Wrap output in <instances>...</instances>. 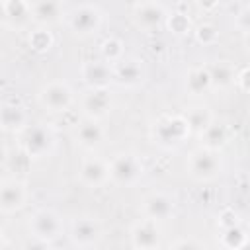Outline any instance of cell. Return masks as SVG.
<instances>
[{
  "label": "cell",
  "mask_w": 250,
  "mask_h": 250,
  "mask_svg": "<svg viewBox=\"0 0 250 250\" xmlns=\"http://www.w3.org/2000/svg\"><path fill=\"white\" fill-rule=\"evenodd\" d=\"M152 145L162 150H178L189 137V125L184 113H164L156 117L148 129Z\"/></svg>",
  "instance_id": "obj_1"
},
{
  "label": "cell",
  "mask_w": 250,
  "mask_h": 250,
  "mask_svg": "<svg viewBox=\"0 0 250 250\" xmlns=\"http://www.w3.org/2000/svg\"><path fill=\"white\" fill-rule=\"evenodd\" d=\"M20 152L27 160H43L53 154L57 146V133L49 123H29L18 133Z\"/></svg>",
  "instance_id": "obj_2"
},
{
  "label": "cell",
  "mask_w": 250,
  "mask_h": 250,
  "mask_svg": "<svg viewBox=\"0 0 250 250\" xmlns=\"http://www.w3.org/2000/svg\"><path fill=\"white\" fill-rule=\"evenodd\" d=\"M186 172L191 180H195L199 184L215 182L225 172L223 152L211 150L205 146H195L193 150H189V154L186 158Z\"/></svg>",
  "instance_id": "obj_3"
},
{
  "label": "cell",
  "mask_w": 250,
  "mask_h": 250,
  "mask_svg": "<svg viewBox=\"0 0 250 250\" xmlns=\"http://www.w3.org/2000/svg\"><path fill=\"white\" fill-rule=\"evenodd\" d=\"M109 184L119 188H133L145 176V162L135 150H121L107 160Z\"/></svg>",
  "instance_id": "obj_4"
},
{
  "label": "cell",
  "mask_w": 250,
  "mask_h": 250,
  "mask_svg": "<svg viewBox=\"0 0 250 250\" xmlns=\"http://www.w3.org/2000/svg\"><path fill=\"white\" fill-rule=\"evenodd\" d=\"M68 29L72 35L76 37H92L100 31L102 23H104V12L98 4H76L70 6L64 18Z\"/></svg>",
  "instance_id": "obj_5"
},
{
  "label": "cell",
  "mask_w": 250,
  "mask_h": 250,
  "mask_svg": "<svg viewBox=\"0 0 250 250\" xmlns=\"http://www.w3.org/2000/svg\"><path fill=\"white\" fill-rule=\"evenodd\" d=\"M27 230L31 238L45 240V242H55L64 234V221L59 211L51 207H41L33 211L27 219Z\"/></svg>",
  "instance_id": "obj_6"
},
{
  "label": "cell",
  "mask_w": 250,
  "mask_h": 250,
  "mask_svg": "<svg viewBox=\"0 0 250 250\" xmlns=\"http://www.w3.org/2000/svg\"><path fill=\"white\" fill-rule=\"evenodd\" d=\"M37 100H39V104H41V107L45 111H49V113H64L76 102V94H74L72 86L66 80L55 78V80L45 82L39 88Z\"/></svg>",
  "instance_id": "obj_7"
},
{
  "label": "cell",
  "mask_w": 250,
  "mask_h": 250,
  "mask_svg": "<svg viewBox=\"0 0 250 250\" xmlns=\"http://www.w3.org/2000/svg\"><path fill=\"white\" fill-rule=\"evenodd\" d=\"M68 238L80 250L94 248L104 238V223L94 215H78L68 225Z\"/></svg>",
  "instance_id": "obj_8"
},
{
  "label": "cell",
  "mask_w": 250,
  "mask_h": 250,
  "mask_svg": "<svg viewBox=\"0 0 250 250\" xmlns=\"http://www.w3.org/2000/svg\"><path fill=\"white\" fill-rule=\"evenodd\" d=\"M113 92L111 88H86L78 98V109L84 119L102 121L113 109Z\"/></svg>",
  "instance_id": "obj_9"
},
{
  "label": "cell",
  "mask_w": 250,
  "mask_h": 250,
  "mask_svg": "<svg viewBox=\"0 0 250 250\" xmlns=\"http://www.w3.org/2000/svg\"><path fill=\"white\" fill-rule=\"evenodd\" d=\"M146 64L139 57H125L117 64L111 66V84L127 90L141 88L146 82Z\"/></svg>",
  "instance_id": "obj_10"
},
{
  "label": "cell",
  "mask_w": 250,
  "mask_h": 250,
  "mask_svg": "<svg viewBox=\"0 0 250 250\" xmlns=\"http://www.w3.org/2000/svg\"><path fill=\"white\" fill-rule=\"evenodd\" d=\"M29 201V189L20 178L0 180V213L14 215Z\"/></svg>",
  "instance_id": "obj_11"
},
{
  "label": "cell",
  "mask_w": 250,
  "mask_h": 250,
  "mask_svg": "<svg viewBox=\"0 0 250 250\" xmlns=\"http://www.w3.org/2000/svg\"><path fill=\"white\" fill-rule=\"evenodd\" d=\"M141 215L154 223L168 221L176 215V199L166 191H150L141 201Z\"/></svg>",
  "instance_id": "obj_12"
},
{
  "label": "cell",
  "mask_w": 250,
  "mask_h": 250,
  "mask_svg": "<svg viewBox=\"0 0 250 250\" xmlns=\"http://www.w3.org/2000/svg\"><path fill=\"white\" fill-rule=\"evenodd\" d=\"M168 6L162 2H137L131 6L133 21L143 31H154L164 25L168 16Z\"/></svg>",
  "instance_id": "obj_13"
},
{
  "label": "cell",
  "mask_w": 250,
  "mask_h": 250,
  "mask_svg": "<svg viewBox=\"0 0 250 250\" xmlns=\"http://www.w3.org/2000/svg\"><path fill=\"white\" fill-rule=\"evenodd\" d=\"M78 182L84 186V188H90V189H98L105 184H109V168H107V160L98 156V154H90V156H84L80 160V166H78Z\"/></svg>",
  "instance_id": "obj_14"
},
{
  "label": "cell",
  "mask_w": 250,
  "mask_h": 250,
  "mask_svg": "<svg viewBox=\"0 0 250 250\" xmlns=\"http://www.w3.org/2000/svg\"><path fill=\"white\" fill-rule=\"evenodd\" d=\"M129 238L133 248H150L158 250L162 244V229L160 223H154L150 219H139L131 225Z\"/></svg>",
  "instance_id": "obj_15"
},
{
  "label": "cell",
  "mask_w": 250,
  "mask_h": 250,
  "mask_svg": "<svg viewBox=\"0 0 250 250\" xmlns=\"http://www.w3.org/2000/svg\"><path fill=\"white\" fill-rule=\"evenodd\" d=\"M31 4V21L39 27H49L64 21L68 6L61 0H43V2H29Z\"/></svg>",
  "instance_id": "obj_16"
},
{
  "label": "cell",
  "mask_w": 250,
  "mask_h": 250,
  "mask_svg": "<svg viewBox=\"0 0 250 250\" xmlns=\"http://www.w3.org/2000/svg\"><path fill=\"white\" fill-rule=\"evenodd\" d=\"M74 143L84 148V150H98L104 143H105V127L102 125V121H92V119H82L80 123H76L74 127Z\"/></svg>",
  "instance_id": "obj_17"
},
{
  "label": "cell",
  "mask_w": 250,
  "mask_h": 250,
  "mask_svg": "<svg viewBox=\"0 0 250 250\" xmlns=\"http://www.w3.org/2000/svg\"><path fill=\"white\" fill-rule=\"evenodd\" d=\"M27 125H29V113L21 104H16V102L0 104V131L18 135Z\"/></svg>",
  "instance_id": "obj_18"
},
{
  "label": "cell",
  "mask_w": 250,
  "mask_h": 250,
  "mask_svg": "<svg viewBox=\"0 0 250 250\" xmlns=\"http://www.w3.org/2000/svg\"><path fill=\"white\" fill-rule=\"evenodd\" d=\"M80 78L86 88H111V64L98 61H84L80 66Z\"/></svg>",
  "instance_id": "obj_19"
},
{
  "label": "cell",
  "mask_w": 250,
  "mask_h": 250,
  "mask_svg": "<svg viewBox=\"0 0 250 250\" xmlns=\"http://www.w3.org/2000/svg\"><path fill=\"white\" fill-rule=\"evenodd\" d=\"M184 90L191 98H201L207 92H211V78H209L207 64H195L186 72Z\"/></svg>",
  "instance_id": "obj_20"
},
{
  "label": "cell",
  "mask_w": 250,
  "mask_h": 250,
  "mask_svg": "<svg viewBox=\"0 0 250 250\" xmlns=\"http://www.w3.org/2000/svg\"><path fill=\"white\" fill-rule=\"evenodd\" d=\"M197 139H199V146H205V148L223 152V148L230 141V129H229V125L225 121L215 119Z\"/></svg>",
  "instance_id": "obj_21"
},
{
  "label": "cell",
  "mask_w": 250,
  "mask_h": 250,
  "mask_svg": "<svg viewBox=\"0 0 250 250\" xmlns=\"http://www.w3.org/2000/svg\"><path fill=\"white\" fill-rule=\"evenodd\" d=\"M209 78H211V90H227L234 86V74L236 68L232 66L230 61H215L207 64Z\"/></svg>",
  "instance_id": "obj_22"
},
{
  "label": "cell",
  "mask_w": 250,
  "mask_h": 250,
  "mask_svg": "<svg viewBox=\"0 0 250 250\" xmlns=\"http://www.w3.org/2000/svg\"><path fill=\"white\" fill-rule=\"evenodd\" d=\"M188 125H189V133L191 137H199L213 121H215V113L209 105H193L184 113Z\"/></svg>",
  "instance_id": "obj_23"
},
{
  "label": "cell",
  "mask_w": 250,
  "mask_h": 250,
  "mask_svg": "<svg viewBox=\"0 0 250 250\" xmlns=\"http://www.w3.org/2000/svg\"><path fill=\"white\" fill-rule=\"evenodd\" d=\"M0 10L6 18L16 27H21L23 23L31 21V4L25 0H4L0 2Z\"/></svg>",
  "instance_id": "obj_24"
},
{
  "label": "cell",
  "mask_w": 250,
  "mask_h": 250,
  "mask_svg": "<svg viewBox=\"0 0 250 250\" xmlns=\"http://www.w3.org/2000/svg\"><path fill=\"white\" fill-rule=\"evenodd\" d=\"M164 25L176 37H184V35H188V33L193 31V21H191L188 10H176V8L168 10V16H166Z\"/></svg>",
  "instance_id": "obj_25"
},
{
  "label": "cell",
  "mask_w": 250,
  "mask_h": 250,
  "mask_svg": "<svg viewBox=\"0 0 250 250\" xmlns=\"http://www.w3.org/2000/svg\"><path fill=\"white\" fill-rule=\"evenodd\" d=\"M27 45L33 53L37 55H45L55 47V35L49 27H39L35 25L29 33H27Z\"/></svg>",
  "instance_id": "obj_26"
},
{
  "label": "cell",
  "mask_w": 250,
  "mask_h": 250,
  "mask_svg": "<svg viewBox=\"0 0 250 250\" xmlns=\"http://www.w3.org/2000/svg\"><path fill=\"white\" fill-rule=\"evenodd\" d=\"M100 57H102L104 62H107L111 66L117 64L119 61H123L127 57L125 55V43H123V39H119L115 35L105 37L102 41V45H100Z\"/></svg>",
  "instance_id": "obj_27"
},
{
  "label": "cell",
  "mask_w": 250,
  "mask_h": 250,
  "mask_svg": "<svg viewBox=\"0 0 250 250\" xmlns=\"http://www.w3.org/2000/svg\"><path fill=\"white\" fill-rule=\"evenodd\" d=\"M219 244L225 250H238L244 244H248V232L242 225L232 227V229H223L219 230Z\"/></svg>",
  "instance_id": "obj_28"
},
{
  "label": "cell",
  "mask_w": 250,
  "mask_h": 250,
  "mask_svg": "<svg viewBox=\"0 0 250 250\" xmlns=\"http://www.w3.org/2000/svg\"><path fill=\"white\" fill-rule=\"evenodd\" d=\"M191 33H193V39L201 47H213L221 39V31H219V27L213 21H201V23H197Z\"/></svg>",
  "instance_id": "obj_29"
},
{
  "label": "cell",
  "mask_w": 250,
  "mask_h": 250,
  "mask_svg": "<svg viewBox=\"0 0 250 250\" xmlns=\"http://www.w3.org/2000/svg\"><path fill=\"white\" fill-rule=\"evenodd\" d=\"M234 27L246 37L250 31V4L242 2L238 4V10L234 12Z\"/></svg>",
  "instance_id": "obj_30"
},
{
  "label": "cell",
  "mask_w": 250,
  "mask_h": 250,
  "mask_svg": "<svg viewBox=\"0 0 250 250\" xmlns=\"http://www.w3.org/2000/svg\"><path fill=\"white\" fill-rule=\"evenodd\" d=\"M238 225H242L240 223V215L232 207H225V209L219 211V215H217V227H219V230L232 229V227H238Z\"/></svg>",
  "instance_id": "obj_31"
},
{
  "label": "cell",
  "mask_w": 250,
  "mask_h": 250,
  "mask_svg": "<svg viewBox=\"0 0 250 250\" xmlns=\"http://www.w3.org/2000/svg\"><path fill=\"white\" fill-rule=\"evenodd\" d=\"M234 88H238L242 94H248L250 92V66L244 64L236 70L234 74Z\"/></svg>",
  "instance_id": "obj_32"
},
{
  "label": "cell",
  "mask_w": 250,
  "mask_h": 250,
  "mask_svg": "<svg viewBox=\"0 0 250 250\" xmlns=\"http://www.w3.org/2000/svg\"><path fill=\"white\" fill-rule=\"evenodd\" d=\"M172 250H207L205 244L195 238V236H184V238H178L174 244H172Z\"/></svg>",
  "instance_id": "obj_33"
},
{
  "label": "cell",
  "mask_w": 250,
  "mask_h": 250,
  "mask_svg": "<svg viewBox=\"0 0 250 250\" xmlns=\"http://www.w3.org/2000/svg\"><path fill=\"white\" fill-rule=\"evenodd\" d=\"M20 250H53V244L51 242H45V240H37V238H27L21 246H20Z\"/></svg>",
  "instance_id": "obj_34"
},
{
  "label": "cell",
  "mask_w": 250,
  "mask_h": 250,
  "mask_svg": "<svg viewBox=\"0 0 250 250\" xmlns=\"http://www.w3.org/2000/svg\"><path fill=\"white\" fill-rule=\"evenodd\" d=\"M6 242H10V240L6 238V234H4V230H0V246H2V244H6Z\"/></svg>",
  "instance_id": "obj_35"
},
{
  "label": "cell",
  "mask_w": 250,
  "mask_h": 250,
  "mask_svg": "<svg viewBox=\"0 0 250 250\" xmlns=\"http://www.w3.org/2000/svg\"><path fill=\"white\" fill-rule=\"evenodd\" d=\"M0 250H16V248H14L10 242H6V244H2V246H0Z\"/></svg>",
  "instance_id": "obj_36"
},
{
  "label": "cell",
  "mask_w": 250,
  "mask_h": 250,
  "mask_svg": "<svg viewBox=\"0 0 250 250\" xmlns=\"http://www.w3.org/2000/svg\"><path fill=\"white\" fill-rule=\"evenodd\" d=\"M133 250H150V248H133Z\"/></svg>",
  "instance_id": "obj_37"
},
{
  "label": "cell",
  "mask_w": 250,
  "mask_h": 250,
  "mask_svg": "<svg viewBox=\"0 0 250 250\" xmlns=\"http://www.w3.org/2000/svg\"><path fill=\"white\" fill-rule=\"evenodd\" d=\"M170 250H172V248H170Z\"/></svg>",
  "instance_id": "obj_38"
}]
</instances>
